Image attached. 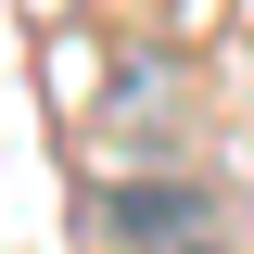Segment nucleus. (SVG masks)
Here are the masks:
<instances>
[{"label": "nucleus", "mask_w": 254, "mask_h": 254, "mask_svg": "<svg viewBox=\"0 0 254 254\" xmlns=\"http://www.w3.org/2000/svg\"><path fill=\"white\" fill-rule=\"evenodd\" d=\"M102 229H115L127 254H229L216 203L178 190V178H127V190H102Z\"/></svg>", "instance_id": "obj_1"}]
</instances>
